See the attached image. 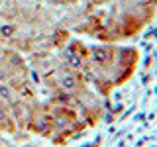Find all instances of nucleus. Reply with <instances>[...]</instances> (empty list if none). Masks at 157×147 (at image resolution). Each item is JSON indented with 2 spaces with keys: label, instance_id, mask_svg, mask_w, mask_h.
Instances as JSON below:
<instances>
[]
</instances>
